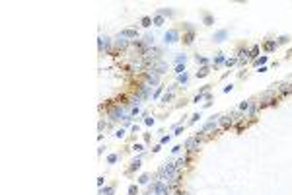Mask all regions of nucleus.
<instances>
[{"label":"nucleus","instance_id":"1","mask_svg":"<svg viewBox=\"0 0 292 195\" xmlns=\"http://www.w3.org/2000/svg\"><path fill=\"white\" fill-rule=\"evenodd\" d=\"M181 41V31L179 29H167L166 33H164V43L166 45H173V43Z\"/></svg>","mask_w":292,"mask_h":195},{"label":"nucleus","instance_id":"2","mask_svg":"<svg viewBox=\"0 0 292 195\" xmlns=\"http://www.w3.org/2000/svg\"><path fill=\"white\" fill-rule=\"evenodd\" d=\"M183 29H185V33L181 35V41H183V45H191V43L195 41V28L189 25V23H185Z\"/></svg>","mask_w":292,"mask_h":195},{"label":"nucleus","instance_id":"3","mask_svg":"<svg viewBox=\"0 0 292 195\" xmlns=\"http://www.w3.org/2000/svg\"><path fill=\"white\" fill-rule=\"evenodd\" d=\"M107 115H109V121H121V119H127L125 107H121V106H115L111 111L107 113Z\"/></svg>","mask_w":292,"mask_h":195},{"label":"nucleus","instance_id":"4","mask_svg":"<svg viewBox=\"0 0 292 195\" xmlns=\"http://www.w3.org/2000/svg\"><path fill=\"white\" fill-rule=\"evenodd\" d=\"M119 35L125 39H138V29L136 28H123L119 31Z\"/></svg>","mask_w":292,"mask_h":195},{"label":"nucleus","instance_id":"5","mask_svg":"<svg viewBox=\"0 0 292 195\" xmlns=\"http://www.w3.org/2000/svg\"><path fill=\"white\" fill-rule=\"evenodd\" d=\"M97 49H99V53H103V51H111V39L109 37H99L97 39Z\"/></svg>","mask_w":292,"mask_h":195},{"label":"nucleus","instance_id":"6","mask_svg":"<svg viewBox=\"0 0 292 195\" xmlns=\"http://www.w3.org/2000/svg\"><path fill=\"white\" fill-rule=\"evenodd\" d=\"M228 35H230V31H228V29H218V31H214L212 41H214V43H222V41H226Z\"/></svg>","mask_w":292,"mask_h":195},{"label":"nucleus","instance_id":"7","mask_svg":"<svg viewBox=\"0 0 292 195\" xmlns=\"http://www.w3.org/2000/svg\"><path fill=\"white\" fill-rule=\"evenodd\" d=\"M224 63H226V55H224V53H216V57L212 59L210 66H212V68H218V66H222Z\"/></svg>","mask_w":292,"mask_h":195},{"label":"nucleus","instance_id":"8","mask_svg":"<svg viewBox=\"0 0 292 195\" xmlns=\"http://www.w3.org/2000/svg\"><path fill=\"white\" fill-rule=\"evenodd\" d=\"M277 39H269V41H265L263 43V51L269 55V53H273V51H277Z\"/></svg>","mask_w":292,"mask_h":195},{"label":"nucleus","instance_id":"9","mask_svg":"<svg viewBox=\"0 0 292 195\" xmlns=\"http://www.w3.org/2000/svg\"><path fill=\"white\" fill-rule=\"evenodd\" d=\"M140 166H142V160H140V156H138V158H135V160L130 162L129 168H127V174H135L136 170H140Z\"/></svg>","mask_w":292,"mask_h":195},{"label":"nucleus","instance_id":"10","mask_svg":"<svg viewBox=\"0 0 292 195\" xmlns=\"http://www.w3.org/2000/svg\"><path fill=\"white\" fill-rule=\"evenodd\" d=\"M210 68H212L210 65H207V66H201V68L197 70V78H207V76L210 74Z\"/></svg>","mask_w":292,"mask_h":195},{"label":"nucleus","instance_id":"11","mask_svg":"<svg viewBox=\"0 0 292 195\" xmlns=\"http://www.w3.org/2000/svg\"><path fill=\"white\" fill-rule=\"evenodd\" d=\"M115 47H117V49H127V47H129V39H125V37H121V35H117V39H115Z\"/></svg>","mask_w":292,"mask_h":195},{"label":"nucleus","instance_id":"12","mask_svg":"<svg viewBox=\"0 0 292 195\" xmlns=\"http://www.w3.org/2000/svg\"><path fill=\"white\" fill-rule=\"evenodd\" d=\"M99 195H115V183L105 186V187H99Z\"/></svg>","mask_w":292,"mask_h":195},{"label":"nucleus","instance_id":"13","mask_svg":"<svg viewBox=\"0 0 292 195\" xmlns=\"http://www.w3.org/2000/svg\"><path fill=\"white\" fill-rule=\"evenodd\" d=\"M195 63H197V65H201V66H207V65H210L212 60L207 59V57H203V55H195Z\"/></svg>","mask_w":292,"mask_h":195},{"label":"nucleus","instance_id":"14","mask_svg":"<svg viewBox=\"0 0 292 195\" xmlns=\"http://www.w3.org/2000/svg\"><path fill=\"white\" fill-rule=\"evenodd\" d=\"M259 51H261V49H259V45H253V47H251V49H249V55H247V57H249L251 60L259 59Z\"/></svg>","mask_w":292,"mask_h":195},{"label":"nucleus","instance_id":"15","mask_svg":"<svg viewBox=\"0 0 292 195\" xmlns=\"http://www.w3.org/2000/svg\"><path fill=\"white\" fill-rule=\"evenodd\" d=\"M203 23L204 25H212L214 23V16L209 14V12H203Z\"/></svg>","mask_w":292,"mask_h":195},{"label":"nucleus","instance_id":"16","mask_svg":"<svg viewBox=\"0 0 292 195\" xmlns=\"http://www.w3.org/2000/svg\"><path fill=\"white\" fill-rule=\"evenodd\" d=\"M119 158H121V154H117V152L109 154V156H107V164H109V166H113V164L119 162Z\"/></svg>","mask_w":292,"mask_h":195},{"label":"nucleus","instance_id":"17","mask_svg":"<svg viewBox=\"0 0 292 195\" xmlns=\"http://www.w3.org/2000/svg\"><path fill=\"white\" fill-rule=\"evenodd\" d=\"M267 60H269V57H267V55H263V57H259V59H255V60H253V65L261 68V66H265V65H267Z\"/></svg>","mask_w":292,"mask_h":195},{"label":"nucleus","instance_id":"18","mask_svg":"<svg viewBox=\"0 0 292 195\" xmlns=\"http://www.w3.org/2000/svg\"><path fill=\"white\" fill-rule=\"evenodd\" d=\"M152 23H154V25H156V28H162V25H164V23H166V18H162V16H154V18H152Z\"/></svg>","mask_w":292,"mask_h":195},{"label":"nucleus","instance_id":"19","mask_svg":"<svg viewBox=\"0 0 292 195\" xmlns=\"http://www.w3.org/2000/svg\"><path fill=\"white\" fill-rule=\"evenodd\" d=\"M172 100H173V92H172V90H167V92L160 98V102H162V103H167V102H172Z\"/></svg>","mask_w":292,"mask_h":195},{"label":"nucleus","instance_id":"20","mask_svg":"<svg viewBox=\"0 0 292 195\" xmlns=\"http://www.w3.org/2000/svg\"><path fill=\"white\" fill-rule=\"evenodd\" d=\"M158 16H162V18L173 16V10H170V8H158Z\"/></svg>","mask_w":292,"mask_h":195},{"label":"nucleus","instance_id":"21","mask_svg":"<svg viewBox=\"0 0 292 195\" xmlns=\"http://www.w3.org/2000/svg\"><path fill=\"white\" fill-rule=\"evenodd\" d=\"M140 25H142V28H150V25H152V18H150V16H142V18H140Z\"/></svg>","mask_w":292,"mask_h":195},{"label":"nucleus","instance_id":"22","mask_svg":"<svg viewBox=\"0 0 292 195\" xmlns=\"http://www.w3.org/2000/svg\"><path fill=\"white\" fill-rule=\"evenodd\" d=\"M150 178H152L150 174H142V176L138 178V183H140V186H148V183H150Z\"/></svg>","mask_w":292,"mask_h":195},{"label":"nucleus","instance_id":"23","mask_svg":"<svg viewBox=\"0 0 292 195\" xmlns=\"http://www.w3.org/2000/svg\"><path fill=\"white\" fill-rule=\"evenodd\" d=\"M185 60H187V55H177L175 59H173V63H175V65H185Z\"/></svg>","mask_w":292,"mask_h":195},{"label":"nucleus","instance_id":"24","mask_svg":"<svg viewBox=\"0 0 292 195\" xmlns=\"http://www.w3.org/2000/svg\"><path fill=\"white\" fill-rule=\"evenodd\" d=\"M127 195H138V186L130 183V186H129V191H127Z\"/></svg>","mask_w":292,"mask_h":195},{"label":"nucleus","instance_id":"25","mask_svg":"<svg viewBox=\"0 0 292 195\" xmlns=\"http://www.w3.org/2000/svg\"><path fill=\"white\" fill-rule=\"evenodd\" d=\"M154 123H156V119H154V117L144 115V125H146V127H154Z\"/></svg>","mask_w":292,"mask_h":195},{"label":"nucleus","instance_id":"26","mask_svg":"<svg viewBox=\"0 0 292 195\" xmlns=\"http://www.w3.org/2000/svg\"><path fill=\"white\" fill-rule=\"evenodd\" d=\"M130 148L135 150V152H144V144H142V143H135Z\"/></svg>","mask_w":292,"mask_h":195},{"label":"nucleus","instance_id":"27","mask_svg":"<svg viewBox=\"0 0 292 195\" xmlns=\"http://www.w3.org/2000/svg\"><path fill=\"white\" fill-rule=\"evenodd\" d=\"M164 96V86H158V88H156V92H154V100H158V98H162Z\"/></svg>","mask_w":292,"mask_h":195},{"label":"nucleus","instance_id":"28","mask_svg":"<svg viewBox=\"0 0 292 195\" xmlns=\"http://www.w3.org/2000/svg\"><path fill=\"white\" fill-rule=\"evenodd\" d=\"M187 80H189V74H187V72L177 76V84H187Z\"/></svg>","mask_w":292,"mask_h":195},{"label":"nucleus","instance_id":"29","mask_svg":"<svg viewBox=\"0 0 292 195\" xmlns=\"http://www.w3.org/2000/svg\"><path fill=\"white\" fill-rule=\"evenodd\" d=\"M177 76L179 74H185V65H175V70H173Z\"/></svg>","mask_w":292,"mask_h":195},{"label":"nucleus","instance_id":"30","mask_svg":"<svg viewBox=\"0 0 292 195\" xmlns=\"http://www.w3.org/2000/svg\"><path fill=\"white\" fill-rule=\"evenodd\" d=\"M236 63H238V57H230V59H226V63H224V65L230 68V66H234Z\"/></svg>","mask_w":292,"mask_h":195},{"label":"nucleus","instance_id":"31","mask_svg":"<svg viewBox=\"0 0 292 195\" xmlns=\"http://www.w3.org/2000/svg\"><path fill=\"white\" fill-rule=\"evenodd\" d=\"M290 41V37H288V35H280V37L277 39V45H284V43H288Z\"/></svg>","mask_w":292,"mask_h":195},{"label":"nucleus","instance_id":"32","mask_svg":"<svg viewBox=\"0 0 292 195\" xmlns=\"http://www.w3.org/2000/svg\"><path fill=\"white\" fill-rule=\"evenodd\" d=\"M249 107H251V102H249V100H246V102L240 103V109H241V111H246V109H249Z\"/></svg>","mask_w":292,"mask_h":195},{"label":"nucleus","instance_id":"33","mask_svg":"<svg viewBox=\"0 0 292 195\" xmlns=\"http://www.w3.org/2000/svg\"><path fill=\"white\" fill-rule=\"evenodd\" d=\"M204 96H207V94H201V92H199L197 96L193 98V103H199V102H203V100H204Z\"/></svg>","mask_w":292,"mask_h":195},{"label":"nucleus","instance_id":"34","mask_svg":"<svg viewBox=\"0 0 292 195\" xmlns=\"http://www.w3.org/2000/svg\"><path fill=\"white\" fill-rule=\"evenodd\" d=\"M199 119H201V113H193V115H191V119H189V125H193V123H197Z\"/></svg>","mask_w":292,"mask_h":195},{"label":"nucleus","instance_id":"35","mask_svg":"<svg viewBox=\"0 0 292 195\" xmlns=\"http://www.w3.org/2000/svg\"><path fill=\"white\" fill-rule=\"evenodd\" d=\"M138 113H140V106H135L133 109H130V113H129V115H130V117H136Z\"/></svg>","mask_w":292,"mask_h":195},{"label":"nucleus","instance_id":"36","mask_svg":"<svg viewBox=\"0 0 292 195\" xmlns=\"http://www.w3.org/2000/svg\"><path fill=\"white\" fill-rule=\"evenodd\" d=\"M125 135H127V131L123 129V127H121V129L115 133V137H117V139H125Z\"/></svg>","mask_w":292,"mask_h":195},{"label":"nucleus","instance_id":"37","mask_svg":"<svg viewBox=\"0 0 292 195\" xmlns=\"http://www.w3.org/2000/svg\"><path fill=\"white\" fill-rule=\"evenodd\" d=\"M170 140H172V135H164L162 139H160V144H167Z\"/></svg>","mask_w":292,"mask_h":195},{"label":"nucleus","instance_id":"38","mask_svg":"<svg viewBox=\"0 0 292 195\" xmlns=\"http://www.w3.org/2000/svg\"><path fill=\"white\" fill-rule=\"evenodd\" d=\"M183 131H185V127L177 125V127H175V133H173V135H177V137H179V135H183Z\"/></svg>","mask_w":292,"mask_h":195},{"label":"nucleus","instance_id":"39","mask_svg":"<svg viewBox=\"0 0 292 195\" xmlns=\"http://www.w3.org/2000/svg\"><path fill=\"white\" fill-rule=\"evenodd\" d=\"M232 90H234V86H232V84H228V86H224L222 92H224V94H228V92H232Z\"/></svg>","mask_w":292,"mask_h":195},{"label":"nucleus","instance_id":"40","mask_svg":"<svg viewBox=\"0 0 292 195\" xmlns=\"http://www.w3.org/2000/svg\"><path fill=\"white\" fill-rule=\"evenodd\" d=\"M181 148H183V146H181V144H175V146H173V148H172V152H173V154H177V152H179V150H181Z\"/></svg>","mask_w":292,"mask_h":195},{"label":"nucleus","instance_id":"41","mask_svg":"<svg viewBox=\"0 0 292 195\" xmlns=\"http://www.w3.org/2000/svg\"><path fill=\"white\" fill-rule=\"evenodd\" d=\"M103 183H105V178H97V186H99V187H103Z\"/></svg>","mask_w":292,"mask_h":195},{"label":"nucleus","instance_id":"42","mask_svg":"<svg viewBox=\"0 0 292 195\" xmlns=\"http://www.w3.org/2000/svg\"><path fill=\"white\" fill-rule=\"evenodd\" d=\"M150 139H152V137H150V133H144V143H150Z\"/></svg>","mask_w":292,"mask_h":195},{"label":"nucleus","instance_id":"43","mask_svg":"<svg viewBox=\"0 0 292 195\" xmlns=\"http://www.w3.org/2000/svg\"><path fill=\"white\" fill-rule=\"evenodd\" d=\"M160 150H162V144H156V146L152 148V152H160Z\"/></svg>","mask_w":292,"mask_h":195},{"label":"nucleus","instance_id":"44","mask_svg":"<svg viewBox=\"0 0 292 195\" xmlns=\"http://www.w3.org/2000/svg\"><path fill=\"white\" fill-rule=\"evenodd\" d=\"M290 55H292V49H290Z\"/></svg>","mask_w":292,"mask_h":195}]
</instances>
